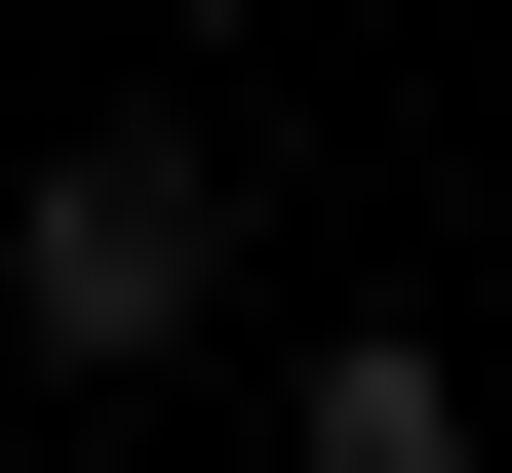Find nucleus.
I'll use <instances>...</instances> for the list:
<instances>
[{"label": "nucleus", "instance_id": "1", "mask_svg": "<svg viewBox=\"0 0 512 473\" xmlns=\"http://www.w3.org/2000/svg\"><path fill=\"white\" fill-rule=\"evenodd\" d=\"M197 276H237V158L197 119H79L40 198H0V316L40 355H197Z\"/></svg>", "mask_w": 512, "mask_h": 473}, {"label": "nucleus", "instance_id": "2", "mask_svg": "<svg viewBox=\"0 0 512 473\" xmlns=\"http://www.w3.org/2000/svg\"><path fill=\"white\" fill-rule=\"evenodd\" d=\"M276 473H473V355H316V434Z\"/></svg>", "mask_w": 512, "mask_h": 473}]
</instances>
